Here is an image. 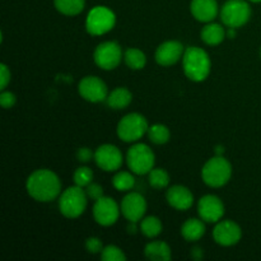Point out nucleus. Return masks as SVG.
I'll use <instances>...</instances> for the list:
<instances>
[{
  "mask_svg": "<svg viewBox=\"0 0 261 261\" xmlns=\"http://www.w3.org/2000/svg\"><path fill=\"white\" fill-rule=\"evenodd\" d=\"M139 229L145 237H148V239H154V237L160 236L161 232H162V221L155 216L144 217V218L140 221Z\"/></svg>",
  "mask_w": 261,
  "mask_h": 261,
  "instance_id": "393cba45",
  "label": "nucleus"
},
{
  "mask_svg": "<svg viewBox=\"0 0 261 261\" xmlns=\"http://www.w3.org/2000/svg\"><path fill=\"white\" fill-rule=\"evenodd\" d=\"M112 185L117 191L127 193L135 186V177L132 171H117L112 178Z\"/></svg>",
  "mask_w": 261,
  "mask_h": 261,
  "instance_id": "a878e982",
  "label": "nucleus"
},
{
  "mask_svg": "<svg viewBox=\"0 0 261 261\" xmlns=\"http://www.w3.org/2000/svg\"><path fill=\"white\" fill-rule=\"evenodd\" d=\"M88 196L81 186H70L59 196V211L65 218L75 219L86 212Z\"/></svg>",
  "mask_w": 261,
  "mask_h": 261,
  "instance_id": "20e7f679",
  "label": "nucleus"
},
{
  "mask_svg": "<svg viewBox=\"0 0 261 261\" xmlns=\"http://www.w3.org/2000/svg\"><path fill=\"white\" fill-rule=\"evenodd\" d=\"M213 239L219 246L231 247L239 244L242 239V229L236 222L224 219L219 221L213 229Z\"/></svg>",
  "mask_w": 261,
  "mask_h": 261,
  "instance_id": "4468645a",
  "label": "nucleus"
},
{
  "mask_svg": "<svg viewBox=\"0 0 261 261\" xmlns=\"http://www.w3.org/2000/svg\"><path fill=\"white\" fill-rule=\"evenodd\" d=\"M182 70L186 78L195 83L204 82L212 70V60L209 54L198 46H189L182 56Z\"/></svg>",
  "mask_w": 261,
  "mask_h": 261,
  "instance_id": "f03ea898",
  "label": "nucleus"
},
{
  "mask_svg": "<svg viewBox=\"0 0 261 261\" xmlns=\"http://www.w3.org/2000/svg\"><path fill=\"white\" fill-rule=\"evenodd\" d=\"M54 7L61 14L75 17L84 10L86 0H54Z\"/></svg>",
  "mask_w": 261,
  "mask_h": 261,
  "instance_id": "5701e85b",
  "label": "nucleus"
},
{
  "mask_svg": "<svg viewBox=\"0 0 261 261\" xmlns=\"http://www.w3.org/2000/svg\"><path fill=\"white\" fill-rule=\"evenodd\" d=\"M116 14L105 5H96L88 12L86 18V30L92 36H103L114 30Z\"/></svg>",
  "mask_w": 261,
  "mask_h": 261,
  "instance_id": "6e6552de",
  "label": "nucleus"
},
{
  "mask_svg": "<svg viewBox=\"0 0 261 261\" xmlns=\"http://www.w3.org/2000/svg\"><path fill=\"white\" fill-rule=\"evenodd\" d=\"M101 260L102 261H125L126 260V255L122 251L120 247L115 246V245H109L105 246L101 252Z\"/></svg>",
  "mask_w": 261,
  "mask_h": 261,
  "instance_id": "c756f323",
  "label": "nucleus"
},
{
  "mask_svg": "<svg viewBox=\"0 0 261 261\" xmlns=\"http://www.w3.org/2000/svg\"><path fill=\"white\" fill-rule=\"evenodd\" d=\"M149 125L142 114L130 112L119 121L116 133L119 139L125 143H137L148 133Z\"/></svg>",
  "mask_w": 261,
  "mask_h": 261,
  "instance_id": "423d86ee",
  "label": "nucleus"
},
{
  "mask_svg": "<svg viewBox=\"0 0 261 261\" xmlns=\"http://www.w3.org/2000/svg\"><path fill=\"white\" fill-rule=\"evenodd\" d=\"M124 59L122 48L116 41H103L94 48V64L102 70H114Z\"/></svg>",
  "mask_w": 261,
  "mask_h": 261,
  "instance_id": "1a4fd4ad",
  "label": "nucleus"
},
{
  "mask_svg": "<svg viewBox=\"0 0 261 261\" xmlns=\"http://www.w3.org/2000/svg\"><path fill=\"white\" fill-rule=\"evenodd\" d=\"M93 218L99 226L110 227L114 226L121 214L120 205L110 196H102L101 199L94 201Z\"/></svg>",
  "mask_w": 261,
  "mask_h": 261,
  "instance_id": "f8f14e48",
  "label": "nucleus"
},
{
  "mask_svg": "<svg viewBox=\"0 0 261 261\" xmlns=\"http://www.w3.org/2000/svg\"><path fill=\"white\" fill-rule=\"evenodd\" d=\"M236 31L237 28H232V27H227V37L228 38H234L236 37Z\"/></svg>",
  "mask_w": 261,
  "mask_h": 261,
  "instance_id": "e433bc0d",
  "label": "nucleus"
},
{
  "mask_svg": "<svg viewBox=\"0 0 261 261\" xmlns=\"http://www.w3.org/2000/svg\"><path fill=\"white\" fill-rule=\"evenodd\" d=\"M84 190H86L88 199H91V200L93 201L98 200V199H101L102 196H103V188H102L99 184H96V182L89 184Z\"/></svg>",
  "mask_w": 261,
  "mask_h": 261,
  "instance_id": "2f4dec72",
  "label": "nucleus"
},
{
  "mask_svg": "<svg viewBox=\"0 0 261 261\" xmlns=\"http://www.w3.org/2000/svg\"><path fill=\"white\" fill-rule=\"evenodd\" d=\"M232 177V165L223 155H214L201 168V180L209 188H223Z\"/></svg>",
  "mask_w": 261,
  "mask_h": 261,
  "instance_id": "7ed1b4c3",
  "label": "nucleus"
},
{
  "mask_svg": "<svg viewBox=\"0 0 261 261\" xmlns=\"http://www.w3.org/2000/svg\"><path fill=\"white\" fill-rule=\"evenodd\" d=\"M103 247V242L98 237H88L86 240V249L89 254H101Z\"/></svg>",
  "mask_w": 261,
  "mask_h": 261,
  "instance_id": "7c9ffc66",
  "label": "nucleus"
},
{
  "mask_svg": "<svg viewBox=\"0 0 261 261\" xmlns=\"http://www.w3.org/2000/svg\"><path fill=\"white\" fill-rule=\"evenodd\" d=\"M133 93L126 88V87H116L114 91L109 93L106 98V103L110 109L112 110H124L132 103Z\"/></svg>",
  "mask_w": 261,
  "mask_h": 261,
  "instance_id": "412c9836",
  "label": "nucleus"
},
{
  "mask_svg": "<svg viewBox=\"0 0 261 261\" xmlns=\"http://www.w3.org/2000/svg\"><path fill=\"white\" fill-rule=\"evenodd\" d=\"M124 61L132 70H142L147 65V55L140 48L129 47L124 53Z\"/></svg>",
  "mask_w": 261,
  "mask_h": 261,
  "instance_id": "b1692460",
  "label": "nucleus"
},
{
  "mask_svg": "<svg viewBox=\"0 0 261 261\" xmlns=\"http://www.w3.org/2000/svg\"><path fill=\"white\" fill-rule=\"evenodd\" d=\"M219 10L221 9L217 0H191L190 3L191 15L198 22H213L219 14Z\"/></svg>",
  "mask_w": 261,
  "mask_h": 261,
  "instance_id": "a211bd4d",
  "label": "nucleus"
},
{
  "mask_svg": "<svg viewBox=\"0 0 261 261\" xmlns=\"http://www.w3.org/2000/svg\"><path fill=\"white\" fill-rule=\"evenodd\" d=\"M127 231L129 233H137L138 231V227H137V222H129V226H127Z\"/></svg>",
  "mask_w": 261,
  "mask_h": 261,
  "instance_id": "c9c22d12",
  "label": "nucleus"
},
{
  "mask_svg": "<svg viewBox=\"0 0 261 261\" xmlns=\"http://www.w3.org/2000/svg\"><path fill=\"white\" fill-rule=\"evenodd\" d=\"M260 58H261V48H260Z\"/></svg>",
  "mask_w": 261,
  "mask_h": 261,
  "instance_id": "58836bf2",
  "label": "nucleus"
},
{
  "mask_svg": "<svg viewBox=\"0 0 261 261\" xmlns=\"http://www.w3.org/2000/svg\"><path fill=\"white\" fill-rule=\"evenodd\" d=\"M126 165L134 175H148L154 168L155 154L149 145L135 143L127 149Z\"/></svg>",
  "mask_w": 261,
  "mask_h": 261,
  "instance_id": "39448f33",
  "label": "nucleus"
},
{
  "mask_svg": "<svg viewBox=\"0 0 261 261\" xmlns=\"http://www.w3.org/2000/svg\"><path fill=\"white\" fill-rule=\"evenodd\" d=\"M78 93L87 102L99 103V102H106L110 92L106 83L99 76L87 75L79 81Z\"/></svg>",
  "mask_w": 261,
  "mask_h": 261,
  "instance_id": "9d476101",
  "label": "nucleus"
},
{
  "mask_svg": "<svg viewBox=\"0 0 261 261\" xmlns=\"http://www.w3.org/2000/svg\"><path fill=\"white\" fill-rule=\"evenodd\" d=\"M144 255L152 261H170L172 257L171 247L165 241H152L144 247Z\"/></svg>",
  "mask_w": 261,
  "mask_h": 261,
  "instance_id": "4be33fe9",
  "label": "nucleus"
},
{
  "mask_svg": "<svg viewBox=\"0 0 261 261\" xmlns=\"http://www.w3.org/2000/svg\"><path fill=\"white\" fill-rule=\"evenodd\" d=\"M10 79H12L10 69L8 68V65H5L4 63L0 64V89H2V91L7 89L8 84L10 83Z\"/></svg>",
  "mask_w": 261,
  "mask_h": 261,
  "instance_id": "72a5a7b5",
  "label": "nucleus"
},
{
  "mask_svg": "<svg viewBox=\"0 0 261 261\" xmlns=\"http://www.w3.org/2000/svg\"><path fill=\"white\" fill-rule=\"evenodd\" d=\"M200 37L201 41L206 45L218 46L227 37V28H224L221 23L209 22L201 28Z\"/></svg>",
  "mask_w": 261,
  "mask_h": 261,
  "instance_id": "6ab92c4d",
  "label": "nucleus"
},
{
  "mask_svg": "<svg viewBox=\"0 0 261 261\" xmlns=\"http://www.w3.org/2000/svg\"><path fill=\"white\" fill-rule=\"evenodd\" d=\"M94 162L106 172H117L124 162L121 150L114 144H102L94 150Z\"/></svg>",
  "mask_w": 261,
  "mask_h": 261,
  "instance_id": "9b49d317",
  "label": "nucleus"
},
{
  "mask_svg": "<svg viewBox=\"0 0 261 261\" xmlns=\"http://www.w3.org/2000/svg\"><path fill=\"white\" fill-rule=\"evenodd\" d=\"M74 184L76 186H81V188L86 189L89 184L93 182V171L91 170L87 166H81L75 170L73 175Z\"/></svg>",
  "mask_w": 261,
  "mask_h": 261,
  "instance_id": "c85d7f7f",
  "label": "nucleus"
},
{
  "mask_svg": "<svg viewBox=\"0 0 261 261\" xmlns=\"http://www.w3.org/2000/svg\"><path fill=\"white\" fill-rule=\"evenodd\" d=\"M148 138L150 142L155 145H163L170 140L171 132L166 125L163 124H153L148 129Z\"/></svg>",
  "mask_w": 261,
  "mask_h": 261,
  "instance_id": "bb28decb",
  "label": "nucleus"
},
{
  "mask_svg": "<svg viewBox=\"0 0 261 261\" xmlns=\"http://www.w3.org/2000/svg\"><path fill=\"white\" fill-rule=\"evenodd\" d=\"M166 200L176 211H189L194 205V195L189 188L184 185H173L167 189Z\"/></svg>",
  "mask_w": 261,
  "mask_h": 261,
  "instance_id": "f3484780",
  "label": "nucleus"
},
{
  "mask_svg": "<svg viewBox=\"0 0 261 261\" xmlns=\"http://www.w3.org/2000/svg\"><path fill=\"white\" fill-rule=\"evenodd\" d=\"M15 102H17V97H15V94L13 92L7 91V89L2 91V93H0V105H2L3 109H12L15 105Z\"/></svg>",
  "mask_w": 261,
  "mask_h": 261,
  "instance_id": "473e14b6",
  "label": "nucleus"
},
{
  "mask_svg": "<svg viewBox=\"0 0 261 261\" xmlns=\"http://www.w3.org/2000/svg\"><path fill=\"white\" fill-rule=\"evenodd\" d=\"M148 182L155 190H163L170 185V175L163 168H153L148 173Z\"/></svg>",
  "mask_w": 261,
  "mask_h": 261,
  "instance_id": "cd10ccee",
  "label": "nucleus"
},
{
  "mask_svg": "<svg viewBox=\"0 0 261 261\" xmlns=\"http://www.w3.org/2000/svg\"><path fill=\"white\" fill-rule=\"evenodd\" d=\"M147 208V200L144 196L135 191L126 194L120 204V209H121V214L124 216V218L129 222H137V223L144 218Z\"/></svg>",
  "mask_w": 261,
  "mask_h": 261,
  "instance_id": "2eb2a0df",
  "label": "nucleus"
},
{
  "mask_svg": "<svg viewBox=\"0 0 261 261\" xmlns=\"http://www.w3.org/2000/svg\"><path fill=\"white\" fill-rule=\"evenodd\" d=\"M25 190L33 200L38 203H50L60 196L61 181L54 171L41 168L33 171L28 176Z\"/></svg>",
  "mask_w": 261,
  "mask_h": 261,
  "instance_id": "f257e3e1",
  "label": "nucleus"
},
{
  "mask_svg": "<svg viewBox=\"0 0 261 261\" xmlns=\"http://www.w3.org/2000/svg\"><path fill=\"white\" fill-rule=\"evenodd\" d=\"M205 222L201 218H189L181 226V236L188 242H195L203 239V236L205 234Z\"/></svg>",
  "mask_w": 261,
  "mask_h": 261,
  "instance_id": "aec40b11",
  "label": "nucleus"
},
{
  "mask_svg": "<svg viewBox=\"0 0 261 261\" xmlns=\"http://www.w3.org/2000/svg\"><path fill=\"white\" fill-rule=\"evenodd\" d=\"M92 158H94V153L92 152L91 148L88 147H82L76 150V160L82 163H88L89 161H92Z\"/></svg>",
  "mask_w": 261,
  "mask_h": 261,
  "instance_id": "f704fd0d",
  "label": "nucleus"
},
{
  "mask_svg": "<svg viewBox=\"0 0 261 261\" xmlns=\"http://www.w3.org/2000/svg\"><path fill=\"white\" fill-rule=\"evenodd\" d=\"M252 14L249 0H227L219 10V17L226 27L241 28L250 20Z\"/></svg>",
  "mask_w": 261,
  "mask_h": 261,
  "instance_id": "0eeeda50",
  "label": "nucleus"
},
{
  "mask_svg": "<svg viewBox=\"0 0 261 261\" xmlns=\"http://www.w3.org/2000/svg\"><path fill=\"white\" fill-rule=\"evenodd\" d=\"M249 2H251V3H261V0H249Z\"/></svg>",
  "mask_w": 261,
  "mask_h": 261,
  "instance_id": "4c0bfd02",
  "label": "nucleus"
},
{
  "mask_svg": "<svg viewBox=\"0 0 261 261\" xmlns=\"http://www.w3.org/2000/svg\"><path fill=\"white\" fill-rule=\"evenodd\" d=\"M224 212V204L219 196L208 194L199 199L198 213L205 223H218L223 218Z\"/></svg>",
  "mask_w": 261,
  "mask_h": 261,
  "instance_id": "ddd939ff",
  "label": "nucleus"
},
{
  "mask_svg": "<svg viewBox=\"0 0 261 261\" xmlns=\"http://www.w3.org/2000/svg\"><path fill=\"white\" fill-rule=\"evenodd\" d=\"M184 53H185V47H184V45L180 41H165L155 50L154 59L158 65L172 66L177 61L182 60Z\"/></svg>",
  "mask_w": 261,
  "mask_h": 261,
  "instance_id": "dca6fc26",
  "label": "nucleus"
}]
</instances>
